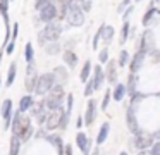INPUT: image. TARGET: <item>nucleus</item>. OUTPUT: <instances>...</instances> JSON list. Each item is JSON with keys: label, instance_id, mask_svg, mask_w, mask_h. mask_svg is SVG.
<instances>
[{"label": "nucleus", "instance_id": "1", "mask_svg": "<svg viewBox=\"0 0 160 155\" xmlns=\"http://www.w3.org/2000/svg\"><path fill=\"white\" fill-rule=\"evenodd\" d=\"M11 131H12V134L19 136L21 143H24V141H28L29 138H31V134L35 129H33V126H31V119H29L28 116H22L19 110H16V112L12 114Z\"/></svg>", "mask_w": 160, "mask_h": 155}, {"label": "nucleus", "instance_id": "2", "mask_svg": "<svg viewBox=\"0 0 160 155\" xmlns=\"http://www.w3.org/2000/svg\"><path fill=\"white\" fill-rule=\"evenodd\" d=\"M60 33H62V26L53 21V23L45 24V28L38 33V40H40V43H45V41H57L60 38Z\"/></svg>", "mask_w": 160, "mask_h": 155}, {"label": "nucleus", "instance_id": "3", "mask_svg": "<svg viewBox=\"0 0 160 155\" xmlns=\"http://www.w3.org/2000/svg\"><path fill=\"white\" fill-rule=\"evenodd\" d=\"M55 85V76L53 72H45V74H40L38 76V81H36V88H35V93L40 96L47 95V93L52 90V86Z\"/></svg>", "mask_w": 160, "mask_h": 155}, {"label": "nucleus", "instance_id": "4", "mask_svg": "<svg viewBox=\"0 0 160 155\" xmlns=\"http://www.w3.org/2000/svg\"><path fill=\"white\" fill-rule=\"evenodd\" d=\"M38 12H40L38 19L42 21V23H45V24L57 21V9H55V5H53V2H47Z\"/></svg>", "mask_w": 160, "mask_h": 155}, {"label": "nucleus", "instance_id": "5", "mask_svg": "<svg viewBox=\"0 0 160 155\" xmlns=\"http://www.w3.org/2000/svg\"><path fill=\"white\" fill-rule=\"evenodd\" d=\"M66 112V109H59V110H52V112H48V116H47L45 119V129L47 131H53L57 129V127L60 126V119H62V114Z\"/></svg>", "mask_w": 160, "mask_h": 155}, {"label": "nucleus", "instance_id": "6", "mask_svg": "<svg viewBox=\"0 0 160 155\" xmlns=\"http://www.w3.org/2000/svg\"><path fill=\"white\" fill-rule=\"evenodd\" d=\"M66 19L69 21L71 26H81L84 23V12L81 10V7H69Z\"/></svg>", "mask_w": 160, "mask_h": 155}, {"label": "nucleus", "instance_id": "7", "mask_svg": "<svg viewBox=\"0 0 160 155\" xmlns=\"http://www.w3.org/2000/svg\"><path fill=\"white\" fill-rule=\"evenodd\" d=\"M29 110H31V116H35V119H36V122H38V124L45 122L47 116H48V109L45 107L43 100H42V102H35V105H33Z\"/></svg>", "mask_w": 160, "mask_h": 155}, {"label": "nucleus", "instance_id": "8", "mask_svg": "<svg viewBox=\"0 0 160 155\" xmlns=\"http://www.w3.org/2000/svg\"><path fill=\"white\" fill-rule=\"evenodd\" d=\"M0 114H2V119H4V126L5 129L11 127V121H12V114H14V109H12V100L7 98L4 100L2 107H0Z\"/></svg>", "mask_w": 160, "mask_h": 155}, {"label": "nucleus", "instance_id": "9", "mask_svg": "<svg viewBox=\"0 0 160 155\" xmlns=\"http://www.w3.org/2000/svg\"><path fill=\"white\" fill-rule=\"evenodd\" d=\"M95 119H97V100L90 98L88 100V105H86V112H84L83 122L86 124V126H91V124L95 122Z\"/></svg>", "mask_w": 160, "mask_h": 155}, {"label": "nucleus", "instance_id": "10", "mask_svg": "<svg viewBox=\"0 0 160 155\" xmlns=\"http://www.w3.org/2000/svg\"><path fill=\"white\" fill-rule=\"evenodd\" d=\"M153 145V138L150 136V134L146 133H136V138H134V147L138 148V150H146V148H150Z\"/></svg>", "mask_w": 160, "mask_h": 155}, {"label": "nucleus", "instance_id": "11", "mask_svg": "<svg viewBox=\"0 0 160 155\" xmlns=\"http://www.w3.org/2000/svg\"><path fill=\"white\" fill-rule=\"evenodd\" d=\"M126 122H128V127L132 134L139 133V126L138 121H136V112H134V105H129L128 112H126Z\"/></svg>", "mask_w": 160, "mask_h": 155}, {"label": "nucleus", "instance_id": "12", "mask_svg": "<svg viewBox=\"0 0 160 155\" xmlns=\"http://www.w3.org/2000/svg\"><path fill=\"white\" fill-rule=\"evenodd\" d=\"M76 145H78V148L83 152V155H90L91 153V141L84 133H78L76 134Z\"/></svg>", "mask_w": 160, "mask_h": 155}, {"label": "nucleus", "instance_id": "13", "mask_svg": "<svg viewBox=\"0 0 160 155\" xmlns=\"http://www.w3.org/2000/svg\"><path fill=\"white\" fill-rule=\"evenodd\" d=\"M146 57V52L145 50H138L134 54V57H132L131 64H129V67H131V74H136V72L139 71V67L143 65V60H145Z\"/></svg>", "mask_w": 160, "mask_h": 155}, {"label": "nucleus", "instance_id": "14", "mask_svg": "<svg viewBox=\"0 0 160 155\" xmlns=\"http://www.w3.org/2000/svg\"><path fill=\"white\" fill-rule=\"evenodd\" d=\"M91 79H93V85H95V91L100 90L102 85H103V81H105V72H103V69H102V65H95L93 78Z\"/></svg>", "mask_w": 160, "mask_h": 155}, {"label": "nucleus", "instance_id": "15", "mask_svg": "<svg viewBox=\"0 0 160 155\" xmlns=\"http://www.w3.org/2000/svg\"><path fill=\"white\" fill-rule=\"evenodd\" d=\"M53 5H55V9H57V21L66 19L67 9H69V3H67V0H53Z\"/></svg>", "mask_w": 160, "mask_h": 155}, {"label": "nucleus", "instance_id": "16", "mask_svg": "<svg viewBox=\"0 0 160 155\" xmlns=\"http://www.w3.org/2000/svg\"><path fill=\"white\" fill-rule=\"evenodd\" d=\"M105 78L108 79V83L110 85H115V81H117V67H115V62L114 60H107V71H103Z\"/></svg>", "mask_w": 160, "mask_h": 155}, {"label": "nucleus", "instance_id": "17", "mask_svg": "<svg viewBox=\"0 0 160 155\" xmlns=\"http://www.w3.org/2000/svg\"><path fill=\"white\" fill-rule=\"evenodd\" d=\"M35 105V100H33V95H24L21 100H19V112L21 114H24V112H28L31 107Z\"/></svg>", "mask_w": 160, "mask_h": 155}, {"label": "nucleus", "instance_id": "18", "mask_svg": "<svg viewBox=\"0 0 160 155\" xmlns=\"http://www.w3.org/2000/svg\"><path fill=\"white\" fill-rule=\"evenodd\" d=\"M62 59H64V62L67 64V67H71V69L76 67V64H78V55L74 54L72 50H69V48H67V50L64 52Z\"/></svg>", "mask_w": 160, "mask_h": 155}, {"label": "nucleus", "instance_id": "19", "mask_svg": "<svg viewBox=\"0 0 160 155\" xmlns=\"http://www.w3.org/2000/svg\"><path fill=\"white\" fill-rule=\"evenodd\" d=\"M16 74H18V64L12 62V64L9 65L7 79H5V88H11V86H12V83H14V79H16Z\"/></svg>", "mask_w": 160, "mask_h": 155}, {"label": "nucleus", "instance_id": "20", "mask_svg": "<svg viewBox=\"0 0 160 155\" xmlns=\"http://www.w3.org/2000/svg\"><path fill=\"white\" fill-rule=\"evenodd\" d=\"M108 131H110V124H108V122H103V124H102V127H100V131H98L97 145L105 143V140H107V136H108Z\"/></svg>", "mask_w": 160, "mask_h": 155}, {"label": "nucleus", "instance_id": "21", "mask_svg": "<svg viewBox=\"0 0 160 155\" xmlns=\"http://www.w3.org/2000/svg\"><path fill=\"white\" fill-rule=\"evenodd\" d=\"M19 150H21V140H19V136L12 134V138H11V150H9V155H19Z\"/></svg>", "mask_w": 160, "mask_h": 155}, {"label": "nucleus", "instance_id": "22", "mask_svg": "<svg viewBox=\"0 0 160 155\" xmlns=\"http://www.w3.org/2000/svg\"><path fill=\"white\" fill-rule=\"evenodd\" d=\"M126 85H115L114 88V93H112V96H114L115 102H122V98L126 96Z\"/></svg>", "mask_w": 160, "mask_h": 155}, {"label": "nucleus", "instance_id": "23", "mask_svg": "<svg viewBox=\"0 0 160 155\" xmlns=\"http://www.w3.org/2000/svg\"><path fill=\"white\" fill-rule=\"evenodd\" d=\"M64 95H66V91H64V86L60 85V83H59V85H53L52 90L48 91V96H53V98H60V100L64 98Z\"/></svg>", "mask_w": 160, "mask_h": 155}, {"label": "nucleus", "instance_id": "24", "mask_svg": "<svg viewBox=\"0 0 160 155\" xmlns=\"http://www.w3.org/2000/svg\"><path fill=\"white\" fill-rule=\"evenodd\" d=\"M36 81H38V76H26V81H24V88L28 93H33L36 88Z\"/></svg>", "mask_w": 160, "mask_h": 155}, {"label": "nucleus", "instance_id": "25", "mask_svg": "<svg viewBox=\"0 0 160 155\" xmlns=\"http://www.w3.org/2000/svg\"><path fill=\"white\" fill-rule=\"evenodd\" d=\"M24 59H26V62H28V64H33V60H35V48H33V43H31V41H28V43H26Z\"/></svg>", "mask_w": 160, "mask_h": 155}, {"label": "nucleus", "instance_id": "26", "mask_svg": "<svg viewBox=\"0 0 160 155\" xmlns=\"http://www.w3.org/2000/svg\"><path fill=\"white\" fill-rule=\"evenodd\" d=\"M90 74H91V62L86 60V62H84V65H83V69H81L79 79H81L83 83H86L88 79H90Z\"/></svg>", "mask_w": 160, "mask_h": 155}, {"label": "nucleus", "instance_id": "27", "mask_svg": "<svg viewBox=\"0 0 160 155\" xmlns=\"http://www.w3.org/2000/svg\"><path fill=\"white\" fill-rule=\"evenodd\" d=\"M136 85H138V78H136V74H129L128 78V85H126V91L128 93H136Z\"/></svg>", "mask_w": 160, "mask_h": 155}, {"label": "nucleus", "instance_id": "28", "mask_svg": "<svg viewBox=\"0 0 160 155\" xmlns=\"http://www.w3.org/2000/svg\"><path fill=\"white\" fill-rule=\"evenodd\" d=\"M45 138L57 148V150H64V141H62V138H60L59 134H50V136H45Z\"/></svg>", "mask_w": 160, "mask_h": 155}, {"label": "nucleus", "instance_id": "29", "mask_svg": "<svg viewBox=\"0 0 160 155\" xmlns=\"http://www.w3.org/2000/svg\"><path fill=\"white\" fill-rule=\"evenodd\" d=\"M102 38H103L105 43H108V41H110L112 38H114V28H112V26H107V24H105L103 33H102Z\"/></svg>", "mask_w": 160, "mask_h": 155}, {"label": "nucleus", "instance_id": "30", "mask_svg": "<svg viewBox=\"0 0 160 155\" xmlns=\"http://www.w3.org/2000/svg\"><path fill=\"white\" fill-rule=\"evenodd\" d=\"M45 52L48 55H55V54H59V52H60V45L57 43V41H52L50 45H47V47H45Z\"/></svg>", "mask_w": 160, "mask_h": 155}, {"label": "nucleus", "instance_id": "31", "mask_svg": "<svg viewBox=\"0 0 160 155\" xmlns=\"http://www.w3.org/2000/svg\"><path fill=\"white\" fill-rule=\"evenodd\" d=\"M128 36H129V23H128V21H124V24H122V29H121V45L126 43Z\"/></svg>", "mask_w": 160, "mask_h": 155}, {"label": "nucleus", "instance_id": "32", "mask_svg": "<svg viewBox=\"0 0 160 155\" xmlns=\"http://www.w3.org/2000/svg\"><path fill=\"white\" fill-rule=\"evenodd\" d=\"M129 62V54H128V50H122L121 54H119V60H117V64L121 65V67H124L126 64Z\"/></svg>", "mask_w": 160, "mask_h": 155}, {"label": "nucleus", "instance_id": "33", "mask_svg": "<svg viewBox=\"0 0 160 155\" xmlns=\"http://www.w3.org/2000/svg\"><path fill=\"white\" fill-rule=\"evenodd\" d=\"M53 76H55V79L60 78L62 81H66V79H67V72H66V69H64V67H55V69H53Z\"/></svg>", "mask_w": 160, "mask_h": 155}, {"label": "nucleus", "instance_id": "34", "mask_svg": "<svg viewBox=\"0 0 160 155\" xmlns=\"http://www.w3.org/2000/svg\"><path fill=\"white\" fill-rule=\"evenodd\" d=\"M103 28H105V24H102V26L98 28V31L95 33V36H93V48H98V41H100V38H102V33H103Z\"/></svg>", "mask_w": 160, "mask_h": 155}, {"label": "nucleus", "instance_id": "35", "mask_svg": "<svg viewBox=\"0 0 160 155\" xmlns=\"http://www.w3.org/2000/svg\"><path fill=\"white\" fill-rule=\"evenodd\" d=\"M95 91V85H93V79H88L86 81V88H84V96H91V93Z\"/></svg>", "mask_w": 160, "mask_h": 155}, {"label": "nucleus", "instance_id": "36", "mask_svg": "<svg viewBox=\"0 0 160 155\" xmlns=\"http://www.w3.org/2000/svg\"><path fill=\"white\" fill-rule=\"evenodd\" d=\"M110 96H112L110 90H107V91H105V95H103V102H102V110H107L108 102H110Z\"/></svg>", "mask_w": 160, "mask_h": 155}, {"label": "nucleus", "instance_id": "37", "mask_svg": "<svg viewBox=\"0 0 160 155\" xmlns=\"http://www.w3.org/2000/svg\"><path fill=\"white\" fill-rule=\"evenodd\" d=\"M153 12H155V9L152 7V9L145 14V17H143V24H145V26H148V24H150V21H152V17H153Z\"/></svg>", "mask_w": 160, "mask_h": 155}, {"label": "nucleus", "instance_id": "38", "mask_svg": "<svg viewBox=\"0 0 160 155\" xmlns=\"http://www.w3.org/2000/svg\"><path fill=\"white\" fill-rule=\"evenodd\" d=\"M72 103H74V95L72 93H69L67 95V107H66V112L71 116V110H72Z\"/></svg>", "mask_w": 160, "mask_h": 155}, {"label": "nucleus", "instance_id": "39", "mask_svg": "<svg viewBox=\"0 0 160 155\" xmlns=\"http://www.w3.org/2000/svg\"><path fill=\"white\" fill-rule=\"evenodd\" d=\"M18 33H19V23H14V26H12V29H11V41H16Z\"/></svg>", "mask_w": 160, "mask_h": 155}, {"label": "nucleus", "instance_id": "40", "mask_svg": "<svg viewBox=\"0 0 160 155\" xmlns=\"http://www.w3.org/2000/svg\"><path fill=\"white\" fill-rule=\"evenodd\" d=\"M98 60H100L102 64L108 60V48H103V50H102L100 54H98Z\"/></svg>", "mask_w": 160, "mask_h": 155}, {"label": "nucleus", "instance_id": "41", "mask_svg": "<svg viewBox=\"0 0 160 155\" xmlns=\"http://www.w3.org/2000/svg\"><path fill=\"white\" fill-rule=\"evenodd\" d=\"M150 155H160V141H155L150 148Z\"/></svg>", "mask_w": 160, "mask_h": 155}, {"label": "nucleus", "instance_id": "42", "mask_svg": "<svg viewBox=\"0 0 160 155\" xmlns=\"http://www.w3.org/2000/svg\"><path fill=\"white\" fill-rule=\"evenodd\" d=\"M26 76H36L35 64H28V67H26Z\"/></svg>", "mask_w": 160, "mask_h": 155}, {"label": "nucleus", "instance_id": "43", "mask_svg": "<svg viewBox=\"0 0 160 155\" xmlns=\"http://www.w3.org/2000/svg\"><path fill=\"white\" fill-rule=\"evenodd\" d=\"M81 10H83V12H90L91 10V0H84L83 5H81Z\"/></svg>", "mask_w": 160, "mask_h": 155}, {"label": "nucleus", "instance_id": "44", "mask_svg": "<svg viewBox=\"0 0 160 155\" xmlns=\"http://www.w3.org/2000/svg\"><path fill=\"white\" fill-rule=\"evenodd\" d=\"M5 47H7V48H5V54H9V55H11L12 52H14V41H9V43L5 45Z\"/></svg>", "mask_w": 160, "mask_h": 155}, {"label": "nucleus", "instance_id": "45", "mask_svg": "<svg viewBox=\"0 0 160 155\" xmlns=\"http://www.w3.org/2000/svg\"><path fill=\"white\" fill-rule=\"evenodd\" d=\"M129 2H131V0H122V3H121V5H119V9H117L119 12H122V10H124L126 7H128V3H129Z\"/></svg>", "mask_w": 160, "mask_h": 155}, {"label": "nucleus", "instance_id": "46", "mask_svg": "<svg viewBox=\"0 0 160 155\" xmlns=\"http://www.w3.org/2000/svg\"><path fill=\"white\" fill-rule=\"evenodd\" d=\"M64 155H72V147H71V145H66V147H64Z\"/></svg>", "mask_w": 160, "mask_h": 155}, {"label": "nucleus", "instance_id": "47", "mask_svg": "<svg viewBox=\"0 0 160 155\" xmlns=\"http://www.w3.org/2000/svg\"><path fill=\"white\" fill-rule=\"evenodd\" d=\"M83 124H84V122H83V117H79V119H78V122H76V126H78V127H81Z\"/></svg>", "mask_w": 160, "mask_h": 155}, {"label": "nucleus", "instance_id": "48", "mask_svg": "<svg viewBox=\"0 0 160 155\" xmlns=\"http://www.w3.org/2000/svg\"><path fill=\"white\" fill-rule=\"evenodd\" d=\"M138 155H150V152H146V150H139V153Z\"/></svg>", "mask_w": 160, "mask_h": 155}, {"label": "nucleus", "instance_id": "49", "mask_svg": "<svg viewBox=\"0 0 160 155\" xmlns=\"http://www.w3.org/2000/svg\"><path fill=\"white\" fill-rule=\"evenodd\" d=\"M91 155H98V150H95V152H93V153H91Z\"/></svg>", "mask_w": 160, "mask_h": 155}, {"label": "nucleus", "instance_id": "50", "mask_svg": "<svg viewBox=\"0 0 160 155\" xmlns=\"http://www.w3.org/2000/svg\"><path fill=\"white\" fill-rule=\"evenodd\" d=\"M119 155H128V153H126V152H121V153H119Z\"/></svg>", "mask_w": 160, "mask_h": 155}, {"label": "nucleus", "instance_id": "51", "mask_svg": "<svg viewBox=\"0 0 160 155\" xmlns=\"http://www.w3.org/2000/svg\"><path fill=\"white\" fill-rule=\"evenodd\" d=\"M2 54H4V52H0V60H2Z\"/></svg>", "mask_w": 160, "mask_h": 155}, {"label": "nucleus", "instance_id": "52", "mask_svg": "<svg viewBox=\"0 0 160 155\" xmlns=\"http://www.w3.org/2000/svg\"><path fill=\"white\" fill-rule=\"evenodd\" d=\"M155 2H158V3H160V0H155Z\"/></svg>", "mask_w": 160, "mask_h": 155}, {"label": "nucleus", "instance_id": "53", "mask_svg": "<svg viewBox=\"0 0 160 155\" xmlns=\"http://www.w3.org/2000/svg\"><path fill=\"white\" fill-rule=\"evenodd\" d=\"M158 138H160V131H158Z\"/></svg>", "mask_w": 160, "mask_h": 155}, {"label": "nucleus", "instance_id": "54", "mask_svg": "<svg viewBox=\"0 0 160 155\" xmlns=\"http://www.w3.org/2000/svg\"><path fill=\"white\" fill-rule=\"evenodd\" d=\"M138 2H139V0H138Z\"/></svg>", "mask_w": 160, "mask_h": 155}]
</instances>
